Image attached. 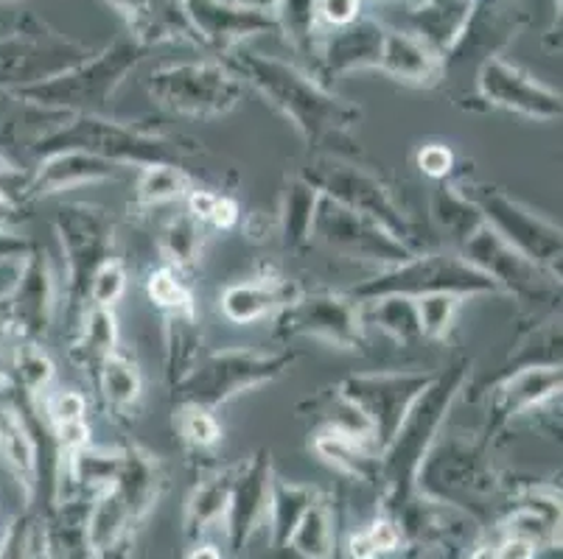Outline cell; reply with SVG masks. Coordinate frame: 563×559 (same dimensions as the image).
Returning a JSON list of instances; mask_svg holds the SVG:
<instances>
[{"label":"cell","instance_id":"d6a6232c","mask_svg":"<svg viewBox=\"0 0 563 559\" xmlns=\"http://www.w3.org/2000/svg\"><path fill=\"white\" fill-rule=\"evenodd\" d=\"M429 213H432L434 227L446 235L457 249L483 227V215H479L477 204L471 202L452 179L434 185L432 199H429Z\"/></svg>","mask_w":563,"mask_h":559},{"label":"cell","instance_id":"484cf974","mask_svg":"<svg viewBox=\"0 0 563 559\" xmlns=\"http://www.w3.org/2000/svg\"><path fill=\"white\" fill-rule=\"evenodd\" d=\"M298 297L300 289L291 280L264 275L244 280V283L228 286L219 297V308H222L224 320L233 322V325H255L266 316H275L280 308H286Z\"/></svg>","mask_w":563,"mask_h":559},{"label":"cell","instance_id":"4dcf8cb0","mask_svg":"<svg viewBox=\"0 0 563 559\" xmlns=\"http://www.w3.org/2000/svg\"><path fill=\"white\" fill-rule=\"evenodd\" d=\"M314 454L342 476L360 481L378 479V454L371 439L351 437L342 431H317Z\"/></svg>","mask_w":563,"mask_h":559},{"label":"cell","instance_id":"b9f144b4","mask_svg":"<svg viewBox=\"0 0 563 559\" xmlns=\"http://www.w3.org/2000/svg\"><path fill=\"white\" fill-rule=\"evenodd\" d=\"M286 546L298 554L300 559H322L336 551V529H334V510L329 501L317 495L306 515L291 532Z\"/></svg>","mask_w":563,"mask_h":559},{"label":"cell","instance_id":"f546056e","mask_svg":"<svg viewBox=\"0 0 563 559\" xmlns=\"http://www.w3.org/2000/svg\"><path fill=\"white\" fill-rule=\"evenodd\" d=\"M115 492L124 499L132 521L141 523L150 515L152 506L157 504L163 490V468L157 456L143 448H124L121 450V465L115 476Z\"/></svg>","mask_w":563,"mask_h":559},{"label":"cell","instance_id":"c3c4849f","mask_svg":"<svg viewBox=\"0 0 563 559\" xmlns=\"http://www.w3.org/2000/svg\"><path fill=\"white\" fill-rule=\"evenodd\" d=\"M463 302L465 300H460V297L454 294L418 297V300H415V311H418L421 338H427V342H443V338L452 333Z\"/></svg>","mask_w":563,"mask_h":559},{"label":"cell","instance_id":"6f0895ef","mask_svg":"<svg viewBox=\"0 0 563 559\" xmlns=\"http://www.w3.org/2000/svg\"><path fill=\"white\" fill-rule=\"evenodd\" d=\"M536 551H539V548L530 546V543L510 540V537H505V540H501V546H496V559H532V554Z\"/></svg>","mask_w":563,"mask_h":559},{"label":"cell","instance_id":"8fae6325","mask_svg":"<svg viewBox=\"0 0 563 559\" xmlns=\"http://www.w3.org/2000/svg\"><path fill=\"white\" fill-rule=\"evenodd\" d=\"M300 177H303L320 197L331 199V202L342 204V208L353 210V213L367 215V219H373L376 224H382L387 233L396 235L398 241H404L409 249H415L412 222H409L407 213L398 208L390 188H387L376 174L325 154V157L311 160V166H306L303 171H300ZM415 253H418V249H415Z\"/></svg>","mask_w":563,"mask_h":559},{"label":"cell","instance_id":"94428289","mask_svg":"<svg viewBox=\"0 0 563 559\" xmlns=\"http://www.w3.org/2000/svg\"><path fill=\"white\" fill-rule=\"evenodd\" d=\"M247 3H253V7H261V9H273L278 0H247Z\"/></svg>","mask_w":563,"mask_h":559},{"label":"cell","instance_id":"4fadbf2b","mask_svg":"<svg viewBox=\"0 0 563 559\" xmlns=\"http://www.w3.org/2000/svg\"><path fill=\"white\" fill-rule=\"evenodd\" d=\"M434 381V372H415V369H390V372H356L340 381V394L360 409L371 425V437L382 454L398 425L404 423L412 403L423 389Z\"/></svg>","mask_w":563,"mask_h":559},{"label":"cell","instance_id":"44dd1931","mask_svg":"<svg viewBox=\"0 0 563 559\" xmlns=\"http://www.w3.org/2000/svg\"><path fill=\"white\" fill-rule=\"evenodd\" d=\"M269 484H273V461L269 450H255L253 456L233 468L230 481V501L224 512V535L233 554H242L250 537L266 523L269 510Z\"/></svg>","mask_w":563,"mask_h":559},{"label":"cell","instance_id":"f35d334b","mask_svg":"<svg viewBox=\"0 0 563 559\" xmlns=\"http://www.w3.org/2000/svg\"><path fill=\"white\" fill-rule=\"evenodd\" d=\"M118 465H121V450H107V448H93L87 443L79 450L68 456V459L59 465L65 479L76 487V490L87 492L90 499H96L99 492L110 490L115 484Z\"/></svg>","mask_w":563,"mask_h":559},{"label":"cell","instance_id":"7c38bea8","mask_svg":"<svg viewBox=\"0 0 563 559\" xmlns=\"http://www.w3.org/2000/svg\"><path fill=\"white\" fill-rule=\"evenodd\" d=\"M460 191L477 204L485 227L494 230L505 244L514 246L516 253L525 255L527 260L547 269L550 275L561 277L563 235L555 222L510 199L496 185L465 182L460 185Z\"/></svg>","mask_w":563,"mask_h":559},{"label":"cell","instance_id":"7bdbcfd3","mask_svg":"<svg viewBox=\"0 0 563 559\" xmlns=\"http://www.w3.org/2000/svg\"><path fill=\"white\" fill-rule=\"evenodd\" d=\"M278 20V34H284L291 48L303 56H317L320 45V18H317V0H278L273 7Z\"/></svg>","mask_w":563,"mask_h":559},{"label":"cell","instance_id":"cb8c5ba5","mask_svg":"<svg viewBox=\"0 0 563 559\" xmlns=\"http://www.w3.org/2000/svg\"><path fill=\"white\" fill-rule=\"evenodd\" d=\"M124 14L130 37L146 48L161 43H197L186 14V0H107Z\"/></svg>","mask_w":563,"mask_h":559},{"label":"cell","instance_id":"9c48e42d","mask_svg":"<svg viewBox=\"0 0 563 559\" xmlns=\"http://www.w3.org/2000/svg\"><path fill=\"white\" fill-rule=\"evenodd\" d=\"M527 23L530 14L521 7V0H474L457 40L443 54V81L460 87V99H465L468 92L471 99H477L474 81L479 68L505 54Z\"/></svg>","mask_w":563,"mask_h":559},{"label":"cell","instance_id":"9a60e30c","mask_svg":"<svg viewBox=\"0 0 563 559\" xmlns=\"http://www.w3.org/2000/svg\"><path fill=\"white\" fill-rule=\"evenodd\" d=\"M275 336L280 342L317 338L340 350H362L365 325L360 302L347 294H300L275 314Z\"/></svg>","mask_w":563,"mask_h":559},{"label":"cell","instance_id":"816d5d0a","mask_svg":"<svg viewBox=\"0 0 563 559\" xmlns=\"http://www.w3.org/2000/svg\"><path fill=\"white\" fill-rule=\"evenodd\" d=\"M34 543L37 532L29 517H18L0 540V559H34Z\"/></svg>","mask_w":563,"mask_h":559},{"label":"cell","instance_id":"d4e9b609","mask_svg":"<svg viewBox=\"0 0 563 559\" xmlns=\"http://www.w3.org/2000/svg\"><path fill=\"white\" fill-rule=\"evenodd\" d=\"M126 168L118 163L101 160L87 152H56L43 157L37 171H32V199L56 197V193L74 191L81 185L107 182L118 179Z\"/></svg>","mask_w":563,"mask_h":559},{"label":"cell","instance_id":"74e56055","mask_svg":"<svg viewBox=\"0 0 563 559\" xmlns=\"http://www.w3.org/2000/svg\"><path fill=\"white\" fill-rule=\"evenodd\" d=\"M96 383L112 414L135 412L143 398V376L137 364L124 353H112L96 369Z\"/></svg>","mask_w":563,"mask_h":559},{"label":"cell","instance_id":"52a82bcc","mask_svg":"<svg viewBox=\"0 0 563 559\" xmlns=\"http://www.w3.org/2000/svg\"><path fill=\"white\" fill-rule=\"evenodd\" d=\"M54 230L65 258V320L74 333L87 311L90 280L115 258V222L96 204H63L54 213Z\"/></svg>","mask_w":563,"mask_h":559},{"label":"cell","instance_id":"91938a15","mask_svg":"<svg viewBox=\"0 0 563 559\" xmlns=\"http://www.w3.org/2000/svg\"><path fill=\"white\" fill-rule=\"evenodd\" d=\"M468 559H496V546H477L468 554Z\"/></svg>","mask_w":563,"mask_h":559},{"label":"cell","instance_id":"8d00e7d4","mask_svg":"<svg viewBox=\"0 0 563 559\" xmlns=\"http://www.w3.org/2000/svg\"><path fill=\"white\" fill-rule=\"evenodd\" d=\"M87 506L81 501H65L51 517L43 535L45 557L48 559H93L87 540Z\"/></svg>","mask_w":563,"mask_h":559},{"label":"cell","instance_id":"836d02e7","mask_svg":"<svg viewBox=\"0 0 563 559\" xmlns=\"http://www.w3.org/2000/svg\"><path fill=\"white\" fill-rule=\"evenodd\" d=\"M163 356H166L168 389L186 381L202 358V331L197 314H163Z\"/></svg>","mask_w":563,"mask_h":559},{"label":"cell","instance_id":"4316f807","mask_svg":"<svg viewBox=\"0 0 563 559\" xmlns=\"http://www.w3.org/2000/svg\"><path fill=\"white\" fill-rule=\"evenodd\" d=\"M376 70L409 87H434L443 81V56L409 31L387 29Z\"/></svg>","mask_w":563,"mask_h":559},{"label":"cell","instance_id":"e575fe53","mask_svg":"<svg viewBox=\"0 0 563 559\" xmlns=\"http://www.w3.org/2000/svg\"><path fill=\"white\" fill-rule=\"evenodd\" d=\"M320 204V193L306 182L303 177H291L286 182L284 199H280V238L286 249L300 253L311 244V227H314V213Z\"/></svg>","mask_w":563,"mask_h":559},{"label":"cell","instance_id":"30bf717a","mask_svg":"<svg viewBox=\"0 0 563 559\" xmlns=\"http://www.w3.org/2000/svg\"><path fill=\"white\" fill-rule=\"evenodd\" d=\"M146 92L161 110L180 118H222L242 101L244 81L228 62H177L152 70Z\"/></svg>","mask_w":563,"mask_h":559},{"label":"cell","instance_id":"277c9868","mask_svg":"<svg viewBox=\"0 0 563 559\" xmlns=\"http://www.w3.org/2000/svg\"><path fill=\"white\" fill-rule=\"evenodd\" d=\"M152 48L135 37H118L99 54H90L74 68L40 85L12 90L23 101L63 115H110L112 96L126 76L146 59Z\"/></svg>","mask_w":563,"mask_h":559},{"label":"cell","instance_id":"83f0119b","mask_svg":"<svg viewBox=\"0 0 563 559\" xmlns=\"http://www.w3.org/2000/svg\"><path fill=\"white\" fill-rule=\"evenodd\" d=\"M471 3L474 0H412L404 9V23L393 25V29L409 31L443 56L465 25Z\"/></svg>","mask_w":563,"mask_h":559},{"label":"cell","instance_id":"11a10c76","mask_svg":"<svg viewBox=\"0 0 563 559\" xmlns=\"http://www.w3.org/2000/svg\"><path fill=\"white\" fill-rule=\"evenodd\" d=\"M34 249H37L34 241H29L20 233H12V230L0 227V260H25Z\"/></svg>","mask_w":563,"mask_h":559},{"label":"cell","instance_id":"5bb4252c","mask_svg":"<svg viewBox=\"0 0 563 559\" xmlns=\"http://www.w3.org/2000/svg\"><path fill=\"white\" fill-rule=\"evenodd\" d=\"M93 51L87 45L63 37L45 23L32 20L29 29L0 40V87L23 90V87L40 85L79 65Z\"/></svg>","mask_w":563,"mask_h":559},{"label":"cell","instance_id":"1f68e13d","mask_svg":"<svg viewBox=\"0 0 563 559\" xmlns=\"http://www.w3.org/2000/svg\"><path fill=\"white\" fill-rule=\"evenodd\" d=\"M74 336V347H70V356L79 367L90 369L96 376V369L99 364L104 361L107 356L118 353V316L112 308H99V305H90L81 314L79 325L76 331L70 333Z\"/></svg>","mask_w":563,"mask_h":559},{"label":"cell","instance_id":"ba28073f","mask_svg":"<svg viewBox=\"0 0 563 559\" xmlns=\"http://www.w3.org/2000/svg\"><path fill=\"white\" fill-rule=\"evenodd\" d=\"M427 294H454L460 300L483 294H499L496 283L483 271H477L457 249L446 253H415L404 264L378 271L376 277L360 283L351 291V300L365 302L376 297H418Z\"/></svg>","mask_w":563,"mask_h":559},{"label":"cell","instance_id":"ac0fdd59","mask_svg":"<svg viewBox=\"0 0 563 559\" xmlns=\"http://www.w3.org/2000/svg\"><path fill=\"white\" fill-rule=\"evenodd\" d=\"M186 14L197 34L199 48L213 54H233L244 40L258 34H278L273 9H261L247 0H186Z\"/></svg>","mask_w":563,"mask_h":559},{"label":"cell","instance_id":"7dc6e473","mask_svg":"<svg viewBox=\"0 0 563 559\" xmlns=\"http://www.w3.org/2000/svg\"><path fill=\"white\" fill-rule=\"evenodd\" d=\"M146 291L163 314H197L191 286L183 280V271L172 269V266H161L152 271L146 280Z\"/></svg>","mask_w":563,"mask_h":559},{"label":"cell","instance_id":"6da1fadb","mask_svg":"<svg viewBox=\"0 0 563 559\" xmlns=\"http://www.w3.org/2000/svg\"><path fill=\"white\" fill-rule=\"evenodd\" d=\"M228 65L239 74V79L253 85L280 115L289 118L309 152L329 143H347L365 115L360 104L342 99L298 65L275 56L235 48Z\"/></svg>","mask_w":563,"mask_h":559},{"label":"cell","instance_id":"603a6c76","mask_svg":"<svg viewBox=\"0 0 563 559\" xmlns=\"http://www.w3.org/2000/svg\"><path fill=\"white\" fill-rule=\"evenodd\" d=\"M561 367H525L496 378L494 387H490L494 389V398H490L494 420H490L488 437L514 420L527 417L550 400L561 398Z\"/></svg>","mask_w":563,"mask_h":559},{"label":"cell","instance_id":"680465c9","mask_svg":"<svg viewBox=\"0 0 563 559\" xmlns=\"http://www.w3.org/2000/svg\"><path fill=\"white\" fill-rule=\"evenodd\" d=\"M186 559H222V551L217 546H211V543H202V546H194Z\"/></svg>","mask_w":563,"mask_h":559},{"label":"cell","instance_id":"ee69618b","mask_svg":"<svg viewBox=\"0 0 563 559\" xmlns=\"http://www.w3.org/2000/svg\"><path fill=\"white\" fill-rule=\"evenodd\" d=\"M205 224L197 222L188 210L174 215L161 235V249L166 255V266L177 271H188L199 264L205 244Z\"/></svg>","mask_w":563,"mask_h":559},{"label":"cell","instance_id":"d6986e66","mask_svg":"<svg viewBox=\"0 0 563 559\" xmlns=\"http://www.w3.org/2000/svg\"><path fill=\"white\" fill-rule=\"evenodd\" d=\"M474 92L485 107L519 112L532 121H555L563 112L561 92L521 70L519 65H510L505 56L485 62L474 81Z\"/></svg>","mask_w":563,"mask_h":559},{"label":"cell","instance_id":"be15d7a7","mask_svg":"<svg viewBox=\"0 0 563 559\" xmlns=\"http://www.w3.org/2000/svg\"><path fill=\"white\" fill-rule=\"evenodd\" d=\"M0 381H3V369H0Z\"/></svg>","mask_w":563,"mask_h":559},{"label":"cell","instance_id":"ab89813d","mask_svg":"<svg viewBox=\"0 0 563 559\" xmlns=\"http://www.w3.org/2000/svg\"><path fill=\"white\" fill-rule=\"evenodd\" d=\"M360 320L365 331L378 327L384 336L396 338L401 345L421 338L418 311H415V300L409 297H376V300L360 302Z\"/></svg>","mask_w":563,"mask_h":559},{"label":"cell","instance_id":"9f6ffc18","mask_svg":"<svg viewBox=\"0 0 563 559\" xmlns=\"http://www.w3.org/2000/svg\"><path fill=\"white\" fill-rule=\"evenodd\" d=\"M239 219H242L239 204H235L230 197H222V193H219L217 204H213L211 215H208V222L205 224H211V227L217 230H233L235 224H239Z\"/></svg>","mask_w":563,"mask_h":559},{"label":"cell","instance_id":"6125c7cd","mask_svg":"<svg viewBox=\"0 0 563 559\" xmlns=\"http://www.w3.org/2000/svg\"><path fill=\"white\" fill-rule=\"evenodd\" d=\"M322 559H336V551H334V554H329V557H322Z\"/></svg>","mask_w":563,"mask_h":559},{"label":"cell","instance_id":"f6af8a7d","mask_svg":"<svg viewBox=\"0 0 563 559\" xmlns=\"http://www.w3.org/2000/svg\"><path fill=\"white\" fill-rule=\"evenodd\" d=\"M191 191V179L180 166H146L137 171L135 202L141 208H163L180 202Z\"/></svg>","mask_w":563,"mask_h":559},{"label":"cell","instance_id":"f1b7e54d","mask_svg":"<svg viewBox=\"0 0 563 559\" xmlns=\"http://www.w3.org/2000/svg\"><path fill=\"white\" fill-rule=\"evenodd\" d=\"M0 459L32 499L40 484V439L20 406L0 412Z\"/></svg>","mask_w":563,"mask_h":559},{"label":"cell","instance_id":"e0dca14e","mask_svg":"<svg viewBox=\"0 0 563 559\" xmlns=\"http://www.w3.org/2000/svg\"><path fill=\"white\" fill-rule=\"evenodd\" d=\"M311 241L329 246L340 255H347V258L384 264L387 269L404 264L415 255V249H409L404 241L387 233L382 224H376L362 213H353V210L342 208V204L331 202L325 197H320V204H317Z\"/></svg>","mask_w":563,"mask_h":559},{"label":"cell","instance_id":"7a4b0ae2","mask_svg":"<svg viewBox=\"0 0 563 559\" xmlns=\"http://www.w3.org/2000/svg\"><path fill=\"white\" fill-rule=\"evenodd\" d=\"M471 361H457L449 369L434 372V381L423 389V394L412 403L404 423L393 434L387 448L378 454V479L382 481L384 510L396 521L415 501V476L429 448L446 428L454 403L468 387Z\"/></svg>","mask_w":563,"mask_h":559},{"label":"cell","instance_id":"7402d4cb","mask_svg":"<svg viewBox=\"0 0 563 559\" xmlns=\"http://www.w3.org/2000/svg\"><path fill=\"white\" fill-rule=\"evenodd\" d=\"M384 31L387 25L376 18H356L353 23L331 29L322 34L314 56V79L329 87L336 76L353 74V70H376L382 59Z\"/></svg>","mask_w":563,"mask_h":559},{"label":"cell","instance_id":"f5cc1de1","mask_svg":"<svg viewBox=\"0 0 563 559\" xmlns=\"http://www.w3.org/2000/svg\"><path fill=\"white\" fill-rule=\"evenodd\" d=\"M415 163H418V168H421L429 179H434V182H446V179H452L457 157H454L452 148L443 146V143H427V146H421Z\"/></svg>","mask_w":563,"mask_h":559},{"label":"cell","instance_id":"3957f363","mask_svg":"<svg viewBox=\"0 0 563 559\" xmlns=\"http://www.w3.org/2000/svg\"><path fill=\"white\" fill-rule=\"evenodd\" d=\"M32 152L37 160L56 152H87L124 168H146L180 166L188 154H194V143L112 121L110 115H70L54 132L40 137Z\"/></svg>","mask_w":563,"mask_h":559},{"label":"cell","instance_id":"60d3db41","mask_svg":"<svg viewBox=\"0 0 563 559\" xmlns=\"http://www.w3.org/2000/svg\"><path fill=\"white\" fill-rule=\"evenodd\" d=\"M230 481H233V468L211 476V479L199 481L194 487L191 499L186 506V535L199 537L205 532L224 521L230 501Z\"/></svg>","mask_w":563,"mask_h":559},{"label":"cell","instance_id":"ffe728a7","mask_svg":"<svg viewBox=\"0 0 563 559\" xmlns=\"http://www.w3.org/2000/svg\"><path fill=\"white\" fill-rule=\"evenodd\" d=\"M59 289H56V271L43 249H34L20 266L18 286L3 300L9 316V331L18 333L23 342L40 345V338L48 336L54 325L56 305H59Z\"/></svg>","mask_w":563,"mask_h":559},{"label":"cell","instance_id":"d590c367","mask_svg":"<svg viewBox=\"0 0 563 559\" xmlns=\"http://www.w3.org/2000/svg\"><path fill=\"white\" fill-rule=\"evenodd\" d=\"M317 499V490L306 484H295L273 473L269 484V510H266V526H269V546L284 548L289 543L291 532L306 515L311 501Z\"/></svg>","mask_w":563,"mask_h":559},{"label":"cell","instance_id":"db71d44e","mask_svg":"<svg viewBox=\"0 0 563 559\" xmlns=\"http://www.w3.org/2000/svg\"><path fill=\"white\" fill-rule=\"evenodd\" d=\"M317 18L329 29H340L362 18V0H317Z\"/></svg>","mask_w":563,"mask_h":559},{"label":"cell","instance_id":"bcb514c9","mask_svg":"<svg viewBox=\"0 0 563 559\" xmlns=\"http://www.w3.org/2000/svg\"><path fill=\"white\" fill-rule=\"evenodd\" d=\"M12 372L14 387L25 394V400H37L51 389L56 369L43 347L34 345V342H23V345L14 350Z\"/></svg>","mask_w":563,"mask_h":559},{"label":"cell","instance_id":"f907efd6","mask_svg":"<svg viewBox=\"0 0 563 559\" xmlns=\"http://www.w3.org/2000/svg\"><path fill=\"white\" fill-rule=\"evenodd\" d=\"M126 294V269L118 258L107 260L104 266H99V271L90 280V289H87V308H112L121 297Z\"/></svg>","mask_w":563,"mask_h":559},{"label":"cell","instance_id":"8992f818","mask_svg":"<svg viewBox=\"0 0 563 559\" xmlns=\"http://www.w3.org/2000/svg\"><path fill=\"white\" fill-rule=\"evenodd\" d=\"M295 350H244L230 347L211 356L199 358L197 367L188 372L186 381L172 387L177 406H197L205 412H217L224 403L255 387L275 381L295 364Z\"/></svg>","mask_w":563,"mask_h":559},{"label":"cell","instance_id":"5b68a950","mask_svg":"<svg viewBox=\"0 0 563 559\" xmlns=\"http://www.w3.org/2000/svg\"><path fill=\"white\" fill-rule=\"evenodd\" d=\"M496 490L499 476L485 456V439L446 434V428L440 431L415 476V495L474 517H479L483 506H488L485 501L494 499Z\"/></svg>","mask_w":563,"mask_h":559},{"label":"cell","instance_id":"2e32d148","mask_svg":"<svg viewBox=\"0 0 563 559\" xmlns=\"http://www.w3.org/2000/svg\"><path fill=\"white\" fill-rule=\"evenodd\" d=\"M463 260H468L477 271L490 277L496 289L516 297L519 302H558L561 294V277L550 275L547 269L527 260L525 255L516 253L514 246L505 244L490 227H479L457 249Z\"/></svg>","mask_w":563,"mask_h":559},{"label":"cell","instance_id":"681fc988","mask_svg":"<svg viewBox=\"0 0 563 559\" xmlns=\"http://www.w3.org/2000/svg\"><path fill=\"white\" fill-rule=\"evenodd\" d=\"M174 428L180 431L183 443L191 445L194 450H208L222 439V425L213 417V412L197 406H177Z\"/></svg>","mask_w":563,"mask_h":559}]
</instances>
